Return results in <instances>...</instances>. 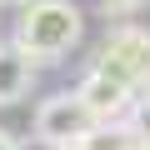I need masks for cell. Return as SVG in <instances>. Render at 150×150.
Listing matches in <instances>:
<instances>
[{"label": "cell", "instance_id": "6da1fadb", "mask_svg": "<svg viewBox=\"0 0 150 150\" xmlns=\"http://www.w3.org/2000/svg\"><path fill=\"white\" fill-rule=\"evenodd\" d=\"M85 35V15L70 0H30L15 15V45L40 65V60H65Z\"/></svg>", "mask_w": 150, "mask_h": 150}, {"label": "cell", "instance_id": "7a4b0ae2", "mask_svg": "<svg viewBox=\"0 0 150 150\" xmlns=\"http://www.w3.org/2000/svg\"><path fill=\"white\" fill-rule=\"evenodd\" d=\"M95 130H100V115L85 105L80 90H60V95L40 100V110H35V135L50 150H80Z\"/></svg>", "mask_w": 150, "mask_h": 150}, {"label": "cell", "instance_id": "3957f363", "mask_svg": "<svg viewBox=\"0 0 150 150\" xmlns=\"http://www.w3.org/2000/svg\"><path fill=\"white\" fill-rule=\"evenodd\" d=\"M95 65L115 70L120 80H130L135 90H150V30L140 25H115L95 55Z\"/></svg>", "mask_w": 150, "mask_h": 150}, {"label": "cell", "instance_id": "277c9868", "mask_svg": "<svg viewBox=\"0 0 150 150\" xmlns=\"http://www.w3.org/2000/svg\"><path fill=\"white\" fill-rule=\"evenodd\" d=\"M75 90H80V95H85V105L100 115V125H120V120L130 115L135 95H140L130 80H120V75H115V70H105V65H90V70H85V80L75 85Z\"/></svg>", "mask_w": 150, "mask_h": 150}, {"label": "cell", "instance_id": "5b68a950", "mask_svg": "<svg viewBox=\"0 0 150 150\" xmlns=\"http://www.w3.org/2000/svg\"><path fill=\"white\" fill-rule=\"evenodd\" d=\"M35 85V60L10 40V45H0V105H20Z\"/></svg>", "mask_w": 150, "mask_h": 150}, {"label": "cell", "instance_id": "8992f818", "mask_svg": "<svg viewBox=\"0 0 150 150\" xmlns=\"http://www.w3.org/2000/svg\"><path fill=\"white\" fill-rule=\"evenodd\" d=\"M80 150H150V145H145L135 130H125V125H100Z\"/></svg>", "mask_w": 150, "mask_h": 150}, {"label": "cell", "instance_id": "52a82bcc", "mask_svg": "<svg viewBox=\"0 0 150 150\" xmlns=\"http://www.w3.org/2000/svg\"><path fill=\"white\" fill-rule=\"evenodd\" d=\"M145 0H100V10L105 15H130V10H140Z\"/></svg>", "mask_w": 150, "mask_h": 150}, {"label": "cell", "instance_id": "ba28073f", "mask_svg": "<svg viewBox=\"0 0 150 150\" xmlns=\"http://www.w3.org/2000/svg\"><path fill=\"white\" fill-rule=\"evenodd\" d=\"M0 150H20V140H15L10 130H0Z\"/></svg>", "mask_w": 150, "mask_h": 150}, {"label": "cell", "instance_id": "9c48e42d", "mask_svg": "<svg viewBox=\"0 0 150 150\" xmlns=\"http://www.w3.org/2000/svg\"><path fill=\"white\" fill-rule=\"evenodd\" d=\"M5 5H30V0H5Z\"/></svg>", "mask_w": 150, "mask_h": 150}]
</instances>
